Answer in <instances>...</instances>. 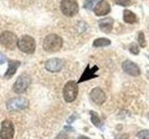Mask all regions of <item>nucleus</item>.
<instances>
[{
  "instance_id": "aec40b11",
  "label": "nucleus",
  "mask_w": 149,
  "mask_h": 139,
  "mask_svg": "<svg viewBox=\"0 0 149 139\" xmlns=\"http://www.w3.org/2000/svg\"><path fill=\"white\" fill-rule=\"evenodd\" d=\"M138 43L141 47H144V46L146 45V37H144V34L143 32H140L138 34Z\"/></svg>"
},
{
  "instance_id": "b1692460",
  "label": "nucleus",
  "mask_w": 149,
  "mask_h": 139,
  "mask_svg": "<svg viewBox=\"0 0 149 139\" xmlns=\"http://www.w3.org/2000/svg\"><path fill=\"white\" fill-rule=\"evenodd\" d=\"M7 61V58L3 53H0V65L4 64L5 62Z\"/></svg>"
},
{
  "instance_id": "4be33fe9",
  "label": "nucleus",
  "mask_w": 149,
  "mask_h": 139,
  "mask_svg": "<svg viewBox=\"0 0 149 139\" xmlns=\"http://www.w3.org/2000/svg\"><path fill=\"white\" fill-rule=\"evenodd\" d=\"M139 139H149V130H142L136 134Z\"/></svg>"
},
{
  "instance_id": "ddd939ff",
  "label": "nucleus",
  "mask_w": 149,
  "mask_h": 139,
  "mask_svg": "<svg viewBox=\"0 0 149 139\" xmlns=\"http://www.w3.org/2000/svg\"><path fill=\"white\" fill-rule=\"evenodd\" d=\"M93 11H94L96 16H104L111 11L110 4L106 0H101L96 4Z\"/></svg>"
},
{
  "instance_id": "1a4fd4ad",
  "label": "nucleus",
  "mask_w": 149,
  "mask_h": 139,
  "mask_svg": "<svg viewBox=\"0 0 149 139\" xmlns=\"http://www.w3.org/2000/svg\"><path fill=\"white\" fill-rule=\"evenodd\" d=\"M98 70H99V67L96 66V65H94V66L91 68V65L88 64L86 69L84 70V72L82 73L81 77L79 78L77 83H83V82H85V81H88V80H91V79H94V78L99 77L95 73L98 71Z\"/></svg>"
},
{
  "instance_id": "423d86ee",
  "label": "nucleus",
  "mask_w": 149,
  "mask_h": 139,
  "mask_svg": "<svg viewBox=\"0 0 149 139\" xmlns=\"http://www.w3.org/2000/svg\"><path fill=\"white\" fill-rule=\"evenodd\" d=\"M29 106V101L24 97H15L7 102V108L9 110H22L25 109Z\"/></svg>"
},
{
  "instance_id": "f03ea898",
  "label": "nucleus",
  "mask_w": 149,
  "mask_h": 139,
  "mask_svg": "<svg viewBox=\"0 0 149 139\" xmlns=\"http://www.w3.org/2000/svg\"><path fill=\"white\" fill-rule=\"evenodd\" d=\"M63 97L64 100L71 103L74 99L77 98V94H78V87H77V83L74 81H69L65 83L63 87Z\"/></svg>"
},
{
  "instance_id": "4468645a",
  "label": "nucleus",
  "mask_w": 149,
  "mask_h": 139,
  "mask_svg": "<svg viewBox=\"0 0 149 139\" xmlns=\"http://www.w3.org/2000/svg\"><path fill=\"white\" fill-rule=\"evenodd\" d=\"M113 24H114V20L112 18H105L102 19L99 21V27L102 32L108 34L113 29Z\"/></svg>"
},
{
  "instance_id": "a878e982",
  "label": "nucleus",
  "mask_w": 149,
  "mask_h": 139,
  "mask_svg": "<svg viewBox=\"0 0 149 139\" xmlns=\"http://www.w3.org/2000/svg\"><path fill=\"white\" fill-rule=\"evenodd\" d=\"M78 139H90V138L87 137V136H80L78 137Z\"/></svg>"
},
{
  "instance_id": "9b49d317",
  "label": "nucleus",
  "mask_w": 149,
  "mask_h": 139,
  "mask_svg": "<svg viewBox=\"0 0 149 139\" xmlns=\"http://www.w3.org/2000/svg\"><path fill=\"white\" fill-rule=\"evenodd\" d=\"M122 69L126 73H128L130 75L134 76V77L139 76L140 73H141L140 68L134 62L130 61L129 59L125 60V61L122 63Z\"/></svg>"
},
{
  "instance_id": "6e6552de",
  "label": "nucleus",
  "mask_w": 149,
  "mask_h": 139,
  "mask_svg": "<svg viewBox=\"0 0 149 139\" xmlns=\"http://www.w3.org/2000/svg\"><path fill=\"white\" fill-rule=\"evenodd\" d=\"M14 136V125L8 120L2 122L0 130V138L1 139H12Z\"/></svg>"
},
{
  "instance_id": "f3484780",
  "label": "nucleus",
  "mask_w": 149,
  "mask_h": 139,
  "mask_svg": "<svg viewBox=\"0 0 149 139\" xmlns=\"http://www.w3.org/2000/svg\"><path fill=\"white\" fill-rule=\"evenodd\" d=\"M111 45V41L107 38H98L93 41V46L95 47H102V46H107Z\"/></svg>"
},
{
  "instance_id": "393cba45",
  "label": "nucleus",
  "mask_w": 149,
  "mask_h": 139,
  "mask_svg": "<svg viewBox=\"0 0 149 139\" xmlns=\"http://www.w3.org/2000/svg\"><path fill=\"white\" fill-rule=\"evenodd\" d=\"M67 138V136H66V134H65L63 132V133H61L60 134H59V136H57V137H56V139H66Z\"/></svg>"
},
{
  "instance_id": "412c9836",
  "label": "nucleus",
  "mask_w": 149,
  "mask_h": 139,
  "mask_svg": "<svg viewBox=\"0 0 149 139\" xmlns=\"http://www.w3.org/2000/svg\"><path fill=\"white\" fill-rule=\"evenodd\" d=\"M129 50L130 52L133 54V55H138L140 53V49H139V46L136 43H132L129 46Z\"/></svg>"
},
{
  "instance_id": "7ed1b4c3",
  "label": "nucleus",
  "mask_w": 149,
  "mask_h": 139,
  "mask_svg": "<svg viewBox=\"0 0 149 139\" xmlns=\"http://www.w3.org/2000/svg\"><path fill=\"white\" fill-rule=\"evenodd\" d=\"M18 47L26 54H32L36 50V42L29 35H23L18 40Z\"/></svg>"
},
{
  "instance_id": "20e7f679",
  "label": "nucleus",
  "mask_w": 149,
  "mask_h": 139,
  "mask_svg": "<svg viewBox=\"0 0 149 139\" xmlns=\"http://www.w3.org/2000/svg\"><path fill=\"white\" fill-rule=\"evenodd\" d=\"M61 10L63 15L73 17L78 12V4L77 0H62L61 2Z\"/></svg>"
},
{
  "instance_id": "a211bd4d",
  "label": "nucleus",
  "mask_w": 149,
  "mask_h": 139,
  "mask_svg": "<svg viewBox=\"0 0 149 139\" xmlns=\"http://www.w3.org/2000/svg\"><path fill=\"white\" fill-rule=\"evenodd\" d=\"M91 122L92 123L95 125L96 127H99L100 125H101V120L99 118V116H98V114L96 112H94V111H91Z\"/></svg>"
},
{
  "instance_id": "bb28decb",
  "label": "nucleus",
  "mask_w": 149,
  "mask_h": 139,
  "mask_svg": "<svg viewBox=\"0 0 149 139\" xmlns=\"http://www.w3.org/2000/svg\"><path fill=\"white\" fill-rule=\"evenodd\" d=\"M148 58H149V56H148Z\"/></svg>"
},
{
  "instance_id": "f257e3e1",
  "label": "nucleus",
  "mask_w": 149,
  "mask_h": 139,
  "mask_svg": "<svg viewBox=\"0 0 149 139\" xmlns=\"http://www.w3.org/2000/svg\"><path fill=\"white\" fill-rule=\"evenodd\" d=\"M62 46L63 39L57 34H49L43 42V48L48 52H57Z\"/></svg>"
},
{
  "instance_id": "dca6fc26",
  "label": "nucleus",
  "mask_w": 149,
  "mask_h": 139,
  "mask_svg": "<svg viewBox=\"0 0 149 139\" xmlns=\"http://www.w3.org/2000/svg\"><path fill=\"white\" fill-rule=\"evenodd\" d=\"M123 20L126 23L132 24V23H135L137 21V17L132 11L129 10V9H125L123 11Z\"/></svg>"
},
{
  "instance_id": "6ab92c4d",
  "label": "nucleus",
  "mask_w": 149,
  "mask_h": 139,
  "mask_svg": "<svg viewBox=\"0 0 149 139\" xmlns=\"http://www.w3.org/2000/svg\"><path fill=\"white\" fill-rule=\"evenodd\" d=\"M99 0H84V8L88 10H91L93 8V6L97 3Z\"/></svg>"
},
{
  "instance_id": "0eeeda50",
  "label": "nucleus",
  "mask_w": 149,
  "mask_h": 139,
  "mask_svg": "<svg viewBox=\"0 0 149 139\" xmlns=\"http://www.w3.org/2000/svg\"><path fill=\"white\" fill-rule=\"evenodd\" d=\"M30 83H31L30 76H28L27 74H23V75H21L17 79V81L13 85V90L16 93H18V94H20V93L24 92L27 89L28 86L30 85Z\"/></svg>"
},
{
  "instance_id": "5701e85b",
  "label": "nucleus",
  "mask_w": 149,
  "mask_h": 139,
  "mask_svg": "<svg viewBox=\"0 0 149 139\" xmlns=\"http://www.w3.org/2000/svg\"><path fill=\"white\" fill-rule=\"evenodd\" d=\"M115 3L122 7H128L132 4V1L130 0H115Z\"/></svg>"
},
{
  "instance_id": "f8f14e48",
  "label": "nucleus",
  "mask_w": 149,
  "mask_h": 139,
  "mask_svg": "<svg viewBox=\"0 0 149 139\" xmlns=\"http://www.w3.org/2000/svg\"><path fill=\"white\" fill-rule=\"evenodd\" d=\"M63 61L60 58H51L45 63V68L50 72H58L63 69Z\"/></svg>"
},
{
  "instance_id": "39448f33",
  "label": "nucleus",
  "mask_w": 149,
  "mask_h": 139,
  "mask_svg": "<svg viewBox=\"0 0 149 139\" xmlns=\"http://www.w3.org/2000/svg\"><path fill=\"white\" fill-rule=\"evenodd\" d=\"M0 43L8 49L13 50L15 49L16 45H18V38L17 36L11 32H3L0 35Z\"/></svg>"
},
{
  "instance_id": "2eb2a0df",
  "label": "nucleus",
  "mask_w": 149,
  "mask_h": 139,
  "mask_svg": "<svg viewBox=\"0 0 149 139\" xmlns=\"http://www.w3.org/2000/svg\"><path fill=\"white\" fill-rule=\"evenodd\" d=\"M21 65V62L18 60H8V69L5 74V78H10L13 76V74L16 72L17 69Z\"/></svg>"
},
{
  "instance_id": "9d476101",
  "label": "nucleus",
  "mask_w": 149,
  "mask_h": 139,
  "mask_svg": "<svg viewBox=\"0 0 149 139\" xmlns=\"http://www.w3.org/2000/svg\"><path fill=\"white\" fill-rule=\"evenodd\" d=\"M91 98L96 105H102L106 100V95L100 87H95L91 92Z\"/></svg>"
}]
</instances>
